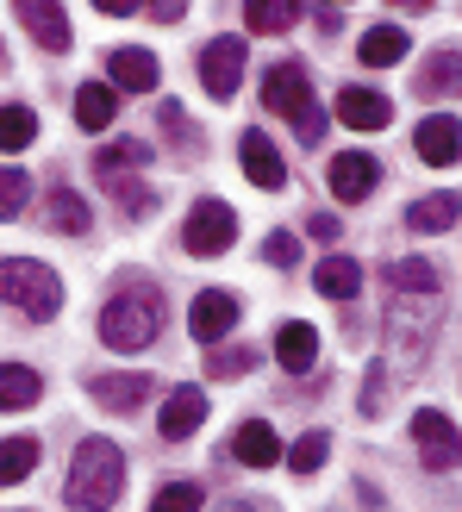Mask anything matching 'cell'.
Instances as JSON below:
<instances>
[{"label":"cell","mask_w":462,"mask_h":512,"mask_svg":"<svg viewBox=\"0 0 462 512\" xmlns=\"http://www.w3.org/2000/svg\"><path fill=\"white\" fill-rule=\"evenodd\" d=\"M19 25L44 50H69V13L57 7V0H19Z\"/></svg>","instance_id":"17"},{"label":"cell","mask_w":462,"mask_h":512,"mask_svg":"<svg viewBox=\"0 0 462 512\" xmlns=\"http://www.w3.org/2000/svg\"><path fill=\"white\" fill-rule=\"evenodd\" d=\"M50 232H88V200L75 188H50Z\"/></svg>","instance_id":"28"},{"label":"cell","mask_w":462,"mask_h":512,"mask_svg":"<svg viewBox=\"0 0 462 512\" xmlns=\"http://www.w3.org/2000/svg\"><path fill=\"white\" fill-rule=\"evenodd\" d=\"M25 207H32V175L0 163V219H19Z\"/></svg>","instance_id":"32"},{"label":"cell","mask_w":462,"mask_h":512,"mask_svg":"<svg viewBox=\"0 0 462 512\" xmlns=\"http://www.w3.org/2000/svg\"><path fill=\"white\" fill-rule=\"evenodd\" d=\"M338 119L350 125V132H381V125L394 119V100L381 88H344L338 94Z\"/></svg>","instance_id":"13"},{"label":"cell","mask_w":462,"mask_h":512,"mask_svg":"<svg viewBox=\"0 0 462 512\" xmlns=\"http://www.w3.org/2000/svg\"><path fill=\"white\" fill-rule=\"evenodd\" d=\"M200 419H207V394H200V388H175V394L163 400L157 431H163L169 444H182V438H194V431H200Z\"/></svg>","instance_id":"16"},{"label":"cell","mask_w":462,"mask_h":512,"mask_svg":"<svg viewBox=\"0 0 462 512\" xmlns=\"http://www.w3.org/2000/svg\"><path fill=\"white\" fill-rule=\"evenodd\" d=\"M238 157H244V175H250L263 194H275L281 182H288V163H281V150H275L263 132H244V138H238Z\"/></svg>","instance_id":"14"},{"label":"cell","mask_w":462,"mask_h":512,"mask_svg":"<svg viewBox=\"0 0 462 512\" xmlns=\"http://www.w3.org/2000/svg\"><path fill=\"white\" fill-rule=\"evenodd\" d=\"M200 82H207L213 100H231L244 82V38H213L200 50Z\"/></svg>","instance_id":"8"},{"label":"cell","mask_w":462,"mask_h":512,"mask_svg":"<svg viewBox=\"0 0 462 512\" xmlns=\"http://www.w3.org/2000/svg\"><path fill=\"white\" fill-rule=\"evenodd\" d=\"M38 138V113L32 107H0V150H25Z\"/></svg>","instance_id":"31"},{"label":"cell","mask_w":462,"mask_h":512,"mask_svg":"<svg viewBox=\"0 0 462 512\" xmlns=\"http://www.w3.org/2000/svg\"><path fill=\"white\" fill-rule=\"evenodd\" d=\"M188 7H182V0H157V7H150V19H157V25H175V19H182Z\"/></svg>","instance_id":"39"},{"label":"cell","mask_w":462,"mask_h":512,"mask_svg":"<svg viewBox=\"0 0 462 512\" xmlns=\"http://www.w3.org/2000/svg\"><path fill=\"white\" fill-rule=\"evenodd\" d=\"M250 369H256V350H250V344H231V350H207V375H213V381L250 375Z\"/></svg>","instance_id":"33"},{"label":"cell","mask_w":462,"mask_h":512,"mask_svg":"<svg viewBox=\"0 0 462 512\" xmlns=\"http://www.w3.org/2000/svg\"><path fill=\"white\" fill-rule=\"evenodd\" d=\"M150 512H200V488L194 481H169V488L150 500Z\"/></svg>","instance_id":"35"},{"label":"cell","mask_w":462,"mask_h":512,"mask_svg":"<svg viewBox=\"0 0 462 512\" xmlns=\"http://www.w3.org/2000/svg\"><path fill=\"white\" fill-rule=\"evenodd\" d=\"M107 188H113V200H119V207H125V213H132V219H144L150 207H157V194H150L144 182H132V175H113V182H107Z\"/></svg>","instance_id":"34"},{"label":"cell","mask_w":462,"mask_h":512,"mask_svg":"<svg viewBox=\"0 0 462 512\" xmlns=\"http://www.w3.org/2000/svg\"><path fill=\"white\" fill-rule=\"evenodd\" d=\"M325 456H331V438L325 431H306V438H294V450H281V463L294 475H313V469H325Z\"/></svg>","instance_id":"30"},{"label":"cell","mask_w":462,"mask_h":512,"mask_svg":"<svg viewBox=\"0 0 462 512\" xmlns=\"http://www.w3.org/2000/svg\"><path fill=\"white\" fill-rule=\"evenodd\" d=\"M94 7H100V13H107V19H125V13H138V7H132V0H94Z\"/></svg>","instance_id":"40"},{"label":"cell","mask_w":462,"mask_h":512,"mask_svg":"<svg viewBox=\"0 0 462 512\" xmlns=\"http://www.w3.org/2000/svg\"><path fill=\"white\" fill-rule=\"evenodd\" d=\"M306 232H313L319 244H331V238H338V219H331V213H313V219H306Z\"/></svg>","instance_id":"38"},{"label":"cell","mask_w":462,"mask_h":512,"mask_svg":"<svg viewBox=\"0 0 462 512\" xmlns=\"http://www.w3.org/2000/svg\"><path fill=\"white\" fill-rule=\"evenodd\" d=\"M219 512H263L256 500H231V506H219Z\"/></svg>","instance_id":"41"},{"label":"cell","mask_w":462,"mask_h":512,"mask_svg":"<svg viewBox=\"0 0 462 512\" xmlns=\"http://www.w3.org/2000/svg\"><path fill=\"white\" fill-rule=\"evenodd\" d=\"M263 107L281 113V119H294L300 144H313V150H319V138H325V113H319L313 82H306V69H300V63H275V69L263 75Z\"/></svg>","instance_id":"3"},{"label":"cell","mask_w":462,"mask_h":512,"mask_svg":"<svg viewBox=\"0 0 462 512\" xmlns=\"http://www.w3.org/2000/svg\"><path fill=\"white\" fill-rule=\"evenodd\" d=\"M38 469V438H0V488H19Z\"/></svg>","instance_id":"25"},{"label":"cell","mask_w":462,"mask_h":512,"mask_svg":"<svg viewBox=\"0 0 462 512\" xmlns=\"http://www.w3.org/2000/svg\"><path fill=\"white\" fill-rule=\"evenodd\" d=\"M157 331H163V294L144 288V281L119 288L100 306V344L107 350H144V344H157Z\"/></svg>","instance_id":"2"},{"label":"cell","mask_w":462,"mask_h":512,"mask_svg":"<svg viewBox=\"0 0 462 512\" xmlns=\"http://www.w3.org/2000/svg\"><path fill=\"white\" fill-rule=\"evenodd\" d=\"M381 406H388V388H381V369H369V388H363V413L375 419Z\"/></svg>","instance_id":"37"},{"label":"cell","mask_w":462,"mask_h":512,"mask_svg":"<svg viewBox=\"0 0 462 512\" xmlns=\"http://www.w3.org/2000/svg\"><path fill=\"white\" fill-rule=\"evenodd\" d=\"M0 300L44 325V319L63 313V281H57V269L32 263V256H7V263H0Z\"/></svg>","instance_id":"4"},{"label":"cell","mask_w":462,"mask_h":512,"mask_svg":"<svg viewBox=\"0 0 462 512\" xmlns=\"http://www.w3.org/2000/svg\"><path fill=\"white\" fill-rule=\"evenodd\" d=\"M356 288H363V263H356V256H325L319 263V294L325 300H356Z\"/></svg>","instance_id":"23"},{"label":"cell","mask_w":462,"mask_h":512,"mask_svg":"<svg viewBox=\"0 0 462 512\" xmlns=\"http://www.w3.org/2000/svg\"><path fill=\"white\" fill-rule=\"evenodd\" d=\"M413 444H419V463H425V469H438V475L462 469V431L438 413V406L413 413Z\"/></svg>","instance_id":"6"},{"label":"cell","mask_w":462,"mask_h":512,"mask_svg":"<svg viewBox=\"0 0 462 512\" xmlns=\"http://www.w3.org/2000/svg\"><path fill=\"white\" fill-rule=\"evenodd\" d=\"M150 388H157V381L138 375V369H125V375H94V381H88V394L107 406V413H138V406L150 400Z\"/></svg>","instance_id":"12"},{"label":"cell","mask_w":462,"mask_h":512,"mask_svg":"<svg viewBox=\"0 0 462 512\" xmlns=\"http://www.w3.org/2000/svg\"><path fill=\"white\" fill-rule=\"evenodd\" d=\"M413 150H419V163H431V169H450V163L462 157V125H456L450 113H431V119H419Z\"/></svg>","instance_id":"11"},{"label":"cell","mask_w":462,"mask_h":512,"mask_svg":"<svg viewBox=\"0 0 462 512\" xmlns=\"http://www.w3.org/2000/svg\"><path fill=\"white\" fill-rule=\"evenodd\" d=\"M231 456H238L244 469H269V463H281V438H275V425H269V419H244V425H238V438H231Z\"/></svg>","instance_id":"18"},{"label":"cell","mask_w":462,"mask_h":512,"mask_svg":"<svg viewBox=\"0 0 462 512\" xmlns=\"http://www.w3.org/2000/svg\"><path fill=\"white\" fill-rule=\"evenodd\" d=\"M294 19H300L294 0H250V7H244V25H250V32H288Z\"/></svg>","instance_id":"29"},{"label":"cell","mask_w":462,"mask_h":512,"mask_svg":"<svg viewBox=\"0 0 462 512\" xmlns=\"http://www.w3.org/2000/svg\"><path fill=\"white\" fill-rule=\"evenodd\" d=\"M356 57H363L369 69H394V63L406 57V32H400V25H375V32H363Z\"/></svg>","instance_id":"24"},{"label":"cell","mask_w":462,"mask_h":512,"mask_svg":"<svg viewBox=\"0 0 462 512\" xmlns=\"http://www.w3.org/2000/svg\"><path fill=\"white\" fill-rule=\"evenodd\" d=\"M388 281H394V294H413V300H419V294H425V300L438 294V269H431L425 256H400V263L388 269Z\"/></svg>","instance_id":"26"},{"label":"cell","mask_w":462,"mask_h":512,"mask_svg":"<svg viewBox=\"0 0 462 512\" xmlns=\"http://www.w3.org/2000/svg\"><path fill=\"white\" fill-rule=\"evenodd\" d=\"M38 394H44L38 369H25V363H0V413H25V406H38Z\"/></svg>","instance_id":"22"},{"label":"cell","mask_w":462,"mask_h":512,"mask_svg":"<svg viewBox=\"0 0 462 512\" xmlns=\"http://www.w3.org/2000/svg\"><path fill=\"white\" fill-rule=\"evenodd\" d=\"M113 113H119V94L107 82H82V88H75V125H82V132H107Z\"/></svg>","instance_id":"20"},{"label":"cell","mask_w":462,"mask_h":512,"mask_svg":"<svg viewBox=\"0 0 462 512\" xmlns=\"http://www.w3.org/2000/svg\"><path fill=\"white\" fill-rule=\"evenodd\" d=\"M157 82H163V69H157V57H150V50L125 44V50H113V57H107V88H113V94H150Z\"/></svg>","instance_id":"9"},{"label":"cell","mask_w":462,"mask_h":512,"mask_svg":"<svg viewBox=\"0 0 462 512\" xmlns=\"http://www.w3.org/2000/svg\"><path fill=\"white\" fill-rule=\"evenodd\" d=\"M275 363L288 369V375H306V369L319 363V331L300 325V319H288V325L275 331Z\"/></svg>","instance_id":"19"},{"label":"cell","mask_w":462,"mask_h":512,"mask_svg":"<svg viewBox=\"0 0 462 512\" xmlns=\"http://www.w3.org/2000/svg\"><path fill=\"white\" fill-rule=\"evenodd\" d=\"M119 488H125V456H119V444L113 438H82V450L69 456V481H63L69 506L107 512V506H119Z\"/></svg>","instance_id":"1"},{"label":"cell","mask_w":462,"mask_h":512,"mask_svg":"<svg viewBox=\"0 0 462 512\" xmlns=\"http://www.w3.org/2000/svg\"><path fill=\"white\" fill-rule=\"evenodd\" d=\"M238 325V294H225V288H207V294H194V313H188V331L200 344H213L219 350V338Z\"/></svg>","instance_id":"10"},{"label":"cell","mask_w":462,"mask_h":512,"mask_svg":"<svg viewBox=\"0 0 462 512\" xmlns=\"http://www.w3.org/2000/svg\"><path fill=\"white\" fill-rule=\"evenodd\" d=\"M182 244H188V256H225L238 244V213H231L225 200H194V213L182 225Z\"/></svg>","instance_id":"5"},{"label":"cell","mask_w":462,"mask_h":512,"mask_svg":"<svg viewBox=\"0 0 462 512\" xmlns=\"http://www.w3.org/2000/svg\"><path fill=\"white\" fill-rule=\"evenodd\" d=\"M419 100H456L462 94V50H431L419 63Z\"/></svg>","instance_id":"15"},{"label":"cell","mask_w":462,"mask_h":512,"mask_svg":"<svg viewBox=\"0 0 462 512\" xmlns=\"http://www.w3.org/2000/svg\"><path fill=\"white\" fill-rule=\"evenodd\" d=\"M150 163V144H138V138H119V144H107L94 157V175L100 182H113V175H125V169H144Z\"/></svg>","instance_id":"27"},{"label":"cell","mask_w":462,"mask_h":512,"mask_svg":"<svg viewBox=\"0 0 462 512\" xmlns=\"http://www.w3.org/2000/svg\"><path fill=\"white\" fill-rule=\"evenodd\" d=\"M456 219H462V194H450V188L413 200V213H406V225H413V232H450Z\"/></svg>","instance_id":"21"},{"label":"cell","mask_w":462,"mask_h":512,"mask_svg":"<svg viewBox=\"0 0 462 512\" xmlns=\"http://www.w3.org/2000/svg\"><path fill=\"white\" fill-rule=\"evenodd\" d=\"M325 182H331V194H338L344 207H356V200L375 194L381 163L369 157V150H338V157H331V169H325Z\"/></svg>","instance_id":"7"},{"label":"cell","mask_w":462,"mask_h":512,"mask_svg":"<svg viewBox=\"0 0 462 512\" xmlns=\"http://www.w3.org/2000/svg\"><path fill=\"white\" fill-rule=\"evenodd\" d=\"M263 256H269V263H275V269H294V263H300V238H294V232H269V244H263Z\"/></svg>","instance_id":"36"}]
</instances>
